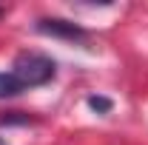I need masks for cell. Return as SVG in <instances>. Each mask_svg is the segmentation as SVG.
Instances as JSON below:
<instances>
[{
	"label": "cell",
	"mask_w": 148,
	"mask_h": 145,
	"mask_svg": "<svg viewBox=\"0 0 148 145\" xmlns=\"http://www.w3.org/2000/svg\"><path fill=\"white\" fill-rule=\"evenodd\" d=\"M12 71H14V77L23 83V88H34V85H43V83H49V80L54 77V63L46 54L29 51V54H20L17 60H14Z\"/></svg>",
	"instance_id": "cell-1"
},
{
	"label": "cell",
	"mask_w": 148,
	"mask_h": 145,
	"mask_svg": "<svg viewBox=\"0 0 148 145\" xmlns=\"http://www.w3.org/2000/svg\"><path fill=\"white\" fill-rule=\"evenodd\" d=\"M37 31L51 34V37H66V40H86V29H80L77 23H69V20H57V17L40 20Z\"/></svg>",
	"instance_id": "cell-2"
},
{
	"label": "cell",
	"mask_w": 148,
	"mask_h": 145,
	"mask_svg": "<svg viewBox=\"0 0 148 145\" xmlns=\"http://www.w3.org/2000/svg\"><path fill=\"white\" fill-rule=\"evenodd\" d=\"M26 88H23V83L14 77V71H0V100L3 97H17Z\"/></svg>",
	"instance_id": "cell-3"
},
{
	"label": "cell",
	"mask_w": 148,
	"mask_h": 145,
	"mask_svg": "<svg viewBox=\"0 0 148 145\" xmlns=\"http://www.w3.org/2000/svg\"><path fill=\"white\" fill-rule=\"evenodd\" d=\"M88 108L100 111V114H108L111 111V100H106V97H88Z\"/></svg>",
	"instance_id": "cell-4"
}]
</instances>
